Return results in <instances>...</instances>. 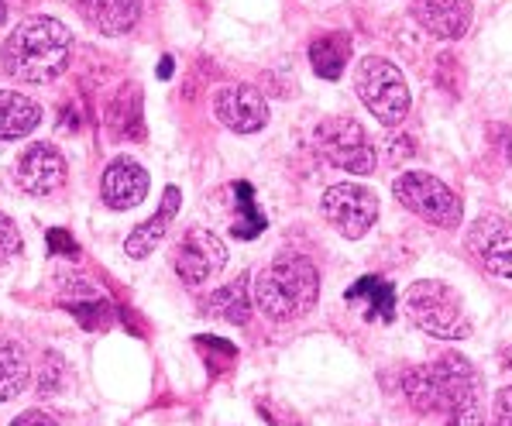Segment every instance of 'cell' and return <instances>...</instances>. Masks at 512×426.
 Returning a JSON list of instances; mask_svg holds the SVG:
<instances>
[{"label": "cell", "mask_w": 512, "mask_h": 426, "mask_svg": "<svg viewBox=\"0 0 512 426\" xmlns=\"http://www.w3.org/2000/svg\"><path fill=\"white\" fill-rule=\"evenodd\" d=\"M403 392L420 413L447 416V426H482L478 375L458 354L420 365L403 375Z\"/></svg>", "instance_id": "1"}, {"label": "cell", "mask_w": 512, "mask_h": 426, "mask_svg": "<svg viewBox=\"0 0 512 426\" xmlns=\"http://www.w3.org/2000/svg\"><path fill=\"white\" fill-rule=\"evenodd\" d=\"M4 69L7 76L21 83H52L62 76V69L73 59V31L62 25L59 18L49 14H35V18L21 21L4 42Z\"/></svg>", "instance_id": "2"}, {"label": "cell", "mask_w": 512, "mask_h": 426, "mask_svg": "<svg viewBox=\"0 0 512 426\" xmlns=\"http://www.w3.org/2000/svg\"><path fill=\"white\" fill-rule=\"evenodd\" d=\"M320 272L303 255H279L269 268H262L255 279V306L275 323L299 320L317 306Z\"/></svg>", "instance_id": "3"}, {"label": "cell", "mask_w": 512, "mask_h": 426, "mask_svg": "<svg viewBox=\"0 0 512 426\" xmlns=\"http://www.w3.org/2000/svg\"><path fill=\"white\" fill-rule=\"evenodd\" d=\"M403 313L413 327L440 341H464L471 337V317L464 310V299L451 286L437 279H420L403 293Z\"/></svg>", "instance_id": "4"}, {"label": "cell", "mask_w": 512, "mask_h": 426, "mask_svg": "<svg viewBox=\"0 0 512 426\" xmlns=\"http://www.w3.org/2000/svg\"><path fill=\"white\" fill-rule=\"evenodd\" d=\"M354 90L378 124H403L409 114V86L396 66L382 55H365L354 69Z\"/></svg>", "instance_id": "5"}, {"label": "cell", "mask_w": 512, "mask_h": 426, "mask_svg": "<svg viewBox=\"0 0 512 426\" xmlns=\"http://www.w3.org/2000/svg\"><path fill=\"white\" fill-rule=\"evenodd\" d=\"M392 196H396L409 213L444 227V231L458 227L464 217L461 196L447 183H440L437 176H430V172H403V176H396Z\"/></svg>", "instance_id": "6"}, {"label": "cell", "mask_w": 512, "mask_h": 426, "mask_svg": "<svg viewBox=\"0 0 512 426\" xmlns=\"http://www.w3.org/2000/svg\"><path fill=\"white\" fill-rule=\"evenodd\" d=\"M317 152L334 165V169H344L351 176H368L378 165V152L375 141L368 138V131L361 128L354 117H327V121L317 124Z\"/></svg>", "instance_id": "7"}, {"label": "cell", "mask_w": 512, "mask_h": 426, "mask_svg": "<svg viewBox=\"0 0 512 426\" xmlns=\"http://www.w3.org/2000/svg\"><path fill=\"white\" fill-rule=\"evenodd\" d=\"M320 210H324L327 224L334 227L341 238L358 241L365 238L378 220V196L368 186L358 183H337L330 186L320 200Z\"/></svg>", "instance_id": "8"}, {"label": "cell", "mask_w": 512, "mask_h": 426, "mask_svg": "<svg viewBox=\"0 0 512 426\" xmlns=\"http://www.w3.org/2000/svg\"><path fill=\"white\" fill-rule=\"evenodd\" d=\"M227 265V248L207 227H193L183 244L172 251V268H176L183 286H203L214 272Z\"/></svg>", "instance_id": "9"}, {"label": "cell", "mask_w": 512, "mask_h": 426, "mask_svg": "<svg viewBox=\"0 0 512 426\" xmlns=\"http://www.w3.org/2000/svg\"><path fill=\"white\" fill-rule=\"evenodd\" d=\"M468 248L485 265V272L512 279V224L502 213H482L468 227Z\"/></svg>", "instance_id": "10"}, {"label": "cell", "mask_w": 512, "mask_h": 426, "mask_svg": "<svg viewBox=\"0 0 512 426\" xmlns=\"http://www.w3.org/2000/svg\"><path fill=\"white\" fill-rule=\"evenodd\" d=\"M214 114L224 128L238 131V134H255L269 124V104L255 86L231 83L220 86L214 93Z\"/></svg>", "instance_id": "11"}, {"label": "cell", "mask_w": 512, "mask_h": 426, "mask_svg": "<svg viewBox=\"0 0 512 426\" xmlns=\"http://www.w3.org/2000/svg\"><path fill=\"white\" fill-rule=\"evenodd\" d=\"M14 176H18V186L28 196H52L55 189L66 183V159H62V152L55 145L38 141L18 159Z\"/></svg>", "instance_id": "12"}, {"label": "cell", "mask_w": 512, "mask_h": 426, "mask_svg": "<svg viewBox=\"0 0 512 426\" xmlns=\"http://www.w3.org/2000/svg\"><path fill=\"white\" fill-rule=\"evenodd\" d=\"M409 11L423 31L444 38V42H458L468 35L471 18H475L471 0H409Z\"/></svg>", "instance_id": "13"}, {"label": "cell", "mask_w": 512, "mask_h": 426, "mask_svg": "<svg viewBox=\"0 0 512 426\" xmlns=\"http://www.w3.org/2000/svg\"><path fill=\"white\" fill-rule=\"evenodd\" d=\"M148 186H152V179L135 159H114L100 179V196L110 210H135L148 196Z\"/></svg>", "instance_id": "14"}, {"label": "cell", "mask_w": 512, "mask_h": 426, "mask_svg": "<svg viewBox=\"0 0 512 426\" xmlns=\"http://www.w3.org/2000/svg\"><path fill=\"white\" fill-rule=\"evenodd\" d=\"M83 21H90L100 35H128L141 18V0H73Z\"/></svg>", "instance_id": "15"}, {"label": "cell", "mask_w": 512, "mask_h": 426, "mask_svg": "<svg viewBox=\"0 0 512 426\" xmlns=\"http://www.w3.org/2000/svg\"><path fill=\"white\" fill-rule=\"evenodd\" d=\"M179 207H183V193H179V186H165V196H162V207L155 217H148L145 224H138L135 231L128 234V241H124V251H128V258H145L155 251V244L165 238V231H169V224L176 220Z\"/></svg>", "instance_id": "16"}, {"label": "cell", "mask_w": 512, "mask_h": 426, "mask_svg": "<svg viewBox=\"0 0 512 426\" xmlns=\"http://www.w3.org/2000/svg\"><path fill=\"white\" fill-rule=\"evenodd\" d=\"M42 107L18 90H0V141H18L38 128Z\"/></svg>", "instance_id": "17"}, {"label": "cell", "mask_w": 512, "mask_h": 426, "mask_svg": "<svg viewBox=\"0 0 512 426\" xmlns=\"http://www.w3.org/2000/svg\"><path fill=\"white\" fill-rule=\"evenodd\" d=\"M344 299H348L351 306H361L368 320H382V323L396 320V289L385 279L365 275V279H358L348 293H344Z\"/></svg>", "instance_id": "18"}, {"label": "cell", "mask_w": 512, "mask_h": 426, "mask_svg": "<svg viewBox=\"0 0 512 426\" xmlns=\"http://www.w3.org/2000/svg\"><path fill=\"white\" fill-rule=\"evenodd\" d=\"M351 59V38L334 31V35H320L317 42L310 45V66L320 80H341L344 76V66Z\"/></svg>", "instance_id": "19"}, {"label": "cell", "mask_w": 512, "mask_h": 426, "mask_svg": "<svg viewBox=\"0 0 512 426\" xmlns=\"http://www.w3.org/2000/svg\"><path fill=\"white\" fill-rule=\"evenodd\" d=\"M31 382L28 354L25 347L11 337H0V402L18 399Z\"/></svg>", "instance_id": "20"}, {"label": "cell", "mask_w": 512, "mask_h": 426, "mask_svg": "<svg viewBox=\"0 0 512 426\" xmlns=\"http://www.w3.org/2000/svg\"><path fill=\"white\" fill-rule=\"evenodd\" d=\"M207 310H210V317H217L224 323H234V327L248 323V317H251L248 275H238V279L227 282L224 289H217V293L207 299Z\"/></svg>", "instance_id": "21"}, {"label": "cell", "mask_w": 512, "mask_h": 426, "mask_svg": "<svg viewBox=\"0 0 512 426\" xmlns=\"http://www.w3.org/2000/svg\"><path fill=\"white\" fill-rule=\"evenodd\" d=\"M83 293L80 296H62V306H66L69 313H73L76 320H80L83 330H97V327H107L110 320H114V310H110L107 296L97 293V289L90 286H80Z\"/></svg>", "instance_id": "22"}, {"label": "cell", "mask_w": 512, "mask_h": 426, "mask_svg": "<svg viewBox=\"0 0 512 426\" xmlns=\"http://www.w3.org/2000/svg\"><path fill=\"white\" fill-rule=\"evenodd\" d=\"M234 200H238V220L231 224V234L238 241L258 238V234L269 227V220H265V213L258 210L255 189H251V183H234Z\"/></svg>", "instance_id": "23"}, {"label": "cell", "mask_w": 512, "mask_h": 426, "mask_svg": "<svg viewBox=\"0 0 512 426\" xmlns=\"http://www.w3.org/2000/svg\"><path fill=\"white\" fill-rule=\"evenodd\" d=\"M128 117H135L138 124L141 121V90L138 86H124L121 97L114 100V107H110V128H117V134H128Z\"/></svg>", "instance_id": "24"}, {"label": "cell", "mask_w": 512, "mask_h": 426, "mask_svg": "<svg viewBox=\"0 0 512 426\" xmlns=\"http://www.w3.org/2000/svg\"><path fill=\"white\" fill-rule=\"evenodd\" d=\"M21 251V234H18V224H14L7 213H0V268L7 262H14Z\"/></svg>", "instance_id": "25"}, {"label": "cell", "mask_w": 512, "mask_h": 426, "mask_svg": "<svg viewBox=\"0 0 512 426\" xmlns=\"http://www.w3.org/2000/svg\"><path fill=\"white\" fill-rule=\"evenodd\" d=\"M45 365L49 368H42V378H38V392H42V396H52V392H59L62 389V382H66V365H62V358L59 354H49V358H45Z\"/></svg>", "instance_id": "26"}, {"label": "cell", "mask_w": 512, "mask_h": 426, "mask_svg": "<svg viewBox=\"0 0 512 426\" xmlns=\"http://www.w3.org/2000/svg\"><path fill=\"white\" fill-rule=\"evenodd\" d=\"M492 426H512V385H509V389H502L499 396H495Z\"/></svg>", "instance_id": "27"}, {"label": "cell", "mask_w": 512, "mask_h": 426, "mask_svg": "<svg viewBox=\"0 0 512 426\" xmlns=\"http://www.w3.org/2000/svg\"><path fill=\"white\" fill-rule=\"evenodd\" d=\"M11 426H62V423L52 420V416L45 413V409H28V413H21Z\"/></svg>", "instance_id": "28"}, {"label": "cell", "mask_w": 512, "mask_h": 426, "mask_svg": "<svg viewBox=\"0 0 512 426\" xmlns=\"http://www.w3.org/2000/svg\"><path fill=\"white\" fill-rule=\"evenodd\" d=\"M49 248L62 251V255H76V244L66 231H49Z\"/></svg>", "instance_id": "29"}, {"label": "cell", "mask_w": 512, "mask_h": 426, "mask_svg": "<svg viewBox=\"0 0 512 426\" xmlns=\"http://www.w3.org/2000/svg\"><path fill=\"white\" fill-rule=\"evenodd\" d=\"M159 73H162V80H169V73H172V59H162V69H159Z\"/></svg>", "instance_id": "30"}, {"label": "cell", "mask_w": 512, "mask_h": 426, "mask_svg": "<svg viewBox=\"0 0 512 426\" xmlns=\"http://www.w3.org/2000/svg\"><path fill=\"white\" fill-rule=\"evenodd\" d=\"M4 21H7V0H0V28H4Z\"/></svg>", "instance_id": "31"}]
</instances>
